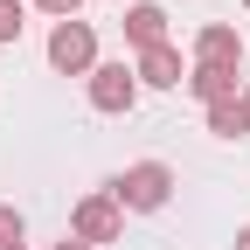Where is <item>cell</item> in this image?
I'll return each mask as SVG.
<instances>
[{"mask_svg":"<svg viewBox=\"0 0 250 250\" xmlns=\"http://www.w3.org/2000/svg\"><path fill=\"white\" fill-rule=\"evenodd\" d=\"M49 250H90V243H77V236H62V243H49Z\"/></svg>","mask_w":250,"mask_h":250,"instance_id":"cell-13","label":"cell"},{"mask_svg":"<svg viewBox=\"0 0 250 250\" xmlns=\"http://www.w3.org/2000/svg\"><path fill=\"white\" fill-rule=\"evenodd\" d=\"M28 28V0H0V42H21Z\"/></svg>","mask_w":250,"mask_h":250,"instance_id":"cell-10","label":"cell"},{"mask_svg":"<svg viewBox=\"0 0 250 250\" xmlns=\"http://www.w3.org/2000/svg\"><path fill=\"white\" fill-rule=\"evenodd\" d=\"M21 236H28L21 208H14V202H0V250H7V243H21Z\"/></svg>","mask_w":250,"mask_h":250,"instance_id":"cell-11","label":"cell"},{"mask_svg":"<svg viewBox=\"0 0 250 250\" xmlns=\"http://www.w3.org/2000/svg\"><path fill=\"white\" fill-rule=\"evenodd\" d=\"M70 236L90 243V250H98V243H118V236H125V208L98 188V195H83V202L70 208Z\"/></svg>","mask_w":250,"mask_h":250,"instance_id":"cell-4","label":"cell"},{"mask_svg":"<svg viewBox=\"0 0 250 250\" xmlns=\"http://www.w3.org/2000/svg\"><path fill=\"white\" fill-rule=\"evenodd\" d=\"M236 250H250V223H243V229H236Z\"/></svg>","mask_w":250,"mask_h":250,"instance_id":"cell-14","label":"cell"},{"mask_svg":"<svg viewBox=\"0 0 250 250\" xmlns=\"http://www.w3.org/2000/svg\"><path fill=\"white\" fill-rule=\"evenodd\" d=\"M202 118H208V132H215V139H250V111H243V98H229V104H208Z\"/></svg>","mask_w":250,"mask_h":250,"instance_id":"cell-9","label":"cell"},{"mask_svg":"<svg viewBox=\"0 0 250 250\" xmlns=\"http://www.w3.org/2000/svg\"><path fill=\"white\" fill-rule=\"evenodd\" d=\"M132 77H139V90H181L188 83V62H181L174 42H160V49H139L132 56Z\"/></svg>","mask_w":250,"mask_h":250,"instance_id":"cell-5","label":"cell"},{"mask_svg":"<svg viewBox=\"0 0 250 250\" xmlns=\"http://www.w3.org/2000/svg\"><path fill=\"white\" fill-rule=\"evenodd\" d=\"M49 70L56 77H90L98 70V28L90 21H56L49 28Z\"/></svg>","mask_w":250,"mask_h":250,"instance_id":"cell-2","label":"cell"},{"mask_svg":"<svg viewBox=\"0 0 250 250\" xmlns=\"http://www.w3.org/2000/svg\"><path fill=\"white\" fill-rule=\"evenodd\" d=\"M125 42L132 49H160L167 42V7L160 0H132V7H125Z\"/></svg>","mask_w":250,"mask_h":250,"instance_id":"cell-7","label":"cell"},{"mask_svg":"<svg viewBox=\"0 0 250 250\" xmlns=\"http://www.w3.org/2000/svg\"><path fill=\"white\" fill-rule=\"evenodd\" d=\"M83 98H90V111L125 118V111L139 104V77H132V62H98V70L83 77Z\"/></svg>","mask_w":250,"mask_h":250,"instance_id":"cell-3","label":"cell"},{"mask_svg":"<svg viewBox=\"0 0 250 250\" xmlns=\"http://www.w3.org/2000/svg\"><path fill=\"white\" fill-rule=\"evenodd\" d=\"M35 7H42L49 21H77V7H83V0H35Z\"/></svg>","mask_w":250,"mask_h":250,"instance_id":"cell-12","label":"cell"},{"mask_svg":"<svg viewBox=\"0 0 250 250\" xmlns=\"http://www.w3.org/2000/svg\"><path fill=\"white\" fill-rule=\"evenodd\" d=\"M243 111H250V83H243Z\"/></svg>","mask_w":250,"mask_h":250,"instance_id":"cell-15","label":"cell"},{"mask_svg":"<svg viewBox=\"0 0 250 250\" xmlns=\"http://www.w3.org/2000/svg\"><path fill=\"white\" fill-rule=\"evenodd\" d=\"M243 7H250V0H243Z\"/></svg>","mask_w":250,"mask_h":250,"instance_id":"cell-17","label":"cell"},{"mask_svg":"<svg viewBox=\"0 0 250 250\" xmlns=\"http://www.w3.org/2000/svg\"><path fill=\"white\" fill-rule=\"evenodd\" d=\"M104 195H111L125 215H160V208L174 202V167H167V160H132Z\"/></svg>","mask_w":250,"mask_h":250,"instance_id":"cell-1","label":"cell"},{"mask_svg":"<svg viewBox=\"0 0 250 250\" xmlns=\"http://www.w3.org/2000/svg\"><path fill=\"white\" fill-rule=\"evenodd\" d=\"M188 90H195V98H202V111H208V104L243 98V77H236V70H202V62H188Z\"/></svg>","mask_w":250,"mask_h":250,"instance_id":"cell-8","label":"cell"},{"mask_svg":"<svg viewBox=\"0 0 250 250\" xmlns=\"http://www.w3.org/2000/svg\"><path fill=\"white\" fill-rule=\"evenodd\" d=\"M195 62H202V70H243V35H236L229 21L195 28Z\"/></svg>","mask_w":250,"mask_h":250,"instance_id":"cell-6","label":"cell"},{"mask_svg":"<svg viewBox=\"0 0 250 250\" xmlns=\"http://www.w3.org/2000/svg\"><path fill=\"white\" fill-rule=\"evenodd\" d=\"M7 250H28V243H7Z\"/></svg>","mask_w":250,"mask_h":250,"instance_id":"cell-16","label":"cell"}]
</instances>
